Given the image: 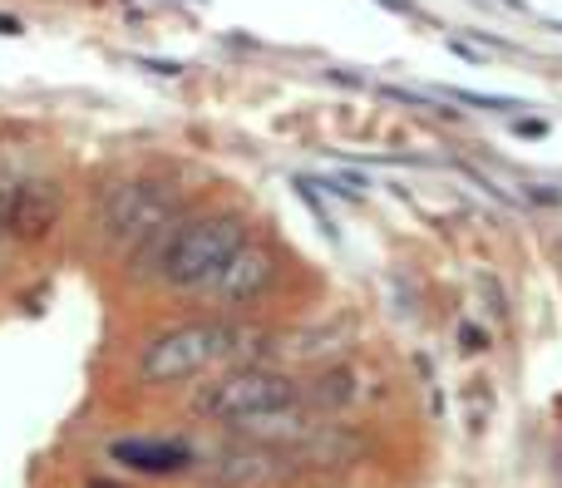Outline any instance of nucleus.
<instances>
[{
    "label": "nucleus",
    "instance_id": "f257e3e1",
    "mask_svg": "<svg viewBox=\"0 0 562 488\" xmlns=\"http://www.w3.org/2000/svg\"><path fill=\"white\" fill-rule=\"evenodd\" d=\"M188 410L198 420L227 424L243 440H262V444H277V450L296 444L316 424L306 385H296V375L272 361H233L223 375L198 385Z\"/></svg>",
    "mask_w": 562,
    "mask_h": 488
},
{
    "label": "nucleus",
    "instance_id": "f03ea898",
    "mask_svg": "<svg viewBox=\"0 0 562 488\" xmlns=\"http://www.w3.org/2000/svg\"><path fill=\"white\" fill-rule=\"evenodd\" d=\"M243 341H257V331L237 321H183V326H168L158 331L154 341L138 351L134 361V375L138 385L148 390H168V385H183V381H198L207 375L213 365H227L243 355Z\"/></svg>",
    "mask_w": 562,
    "mask_h": 488
},
{
    "label": "nucleus",
    "instance_id": "7ed1b4c3",
    "mask_svg": "<svg viewBox=\"0 0 562 488\" xmlns=\"http://www.w3.org/2000/svg\"><path fill=\"white\" fill-rule=\"evenodd\" d=\"M247 242V223L243 213H198L183 217L164 252V266H158V282L168 292H207L217 272L237 257V247Z\"/></svg>",
    "mask_w": 562,
    "mask_h": 488
},
{
    "label": "nucleus",
    "instance_id": "20e7f679",
    "mask_svg": "<svg viewBox=\"0 0 562 488\" xmlns=\"http://www.w3.org/2000/svg\"><path fill=\"white\" fill-rule=\"evenodd\" d=\"M183 217V188L173 178H158V173H144V178H124L114 183L104 197H99V213H94V227L104 237V247H134L144 237H154L158 227L178 223Z\"/></svg>",
    "mask_w": 562,
    "mask_h": 488
},
{
    "label": "nucleus",
    "instance_id": "39448f33",
    "mask_svg": "<svg viewBox=\"0 0 562 488\" xmlns=\"http://www.w3.org/2000/svg\"><path fill=\"white\" fill-rule=\"evenodd\" d=\"M277 276H281V257L267 242H252V237H247V242L237 247L233 262H227L223 272L207 282L203 296L213 306H223V311H243V306L262 302V296L272 292Z\"/></svg>",
    "mask_w": 562,
    "mask_h": 488
},
{
    "label": "nucleus",
    "instance_id": "423d86ee",
    "mask_svg": "<svg viewBox=\"0 0 562 488\" xmlns=\"http://www.w3.org/2000/svg\"><path fill=\"white\" fill-rule=\"evenodd\" d=\"M198 474L213 488H257V484L286 479V474H296V469H291L286 450H277V444L243 440V444H233V450H217Z\"/></svg>",
    "mask_w": 562,
    "mask_h": 488
},
{
    "label": "nucleus",
    "instance_id": "0eeeda50",
    "mask_svg": "<svg viewBox=\"0 0 562 488\" xmlns=\"http://www.w3.org/2000/svg\"><path fill=\"white\" fill-rule=\"evenodd\" d=\"M59 213H65V193H59L55 178L25 173L15 203H10V227H5V232L15 237V242L35 247V242H45V237L59 227Z\"/></svg>",
    "mask_w": 562,
    "mask_h": 488
},
{
    "label": "nucleus",
    "instance_id": "6e6552de",
    "mask_svg": "<svg viewBox=\"0 0 562 488\" xmlns=\"http://www.w3.org/2000/svg\"><path fill=\"white\" fill-rule=\"evenodd\" d=\"M360 454H366V440H360L350 424H321V420L311 424L296 444H286V459L296 474L301 469H346Z\"/></svg>",
    "mask_w": 562,
    "mask_h": 488
},
{
    "label": "nucleus",
    "instance_id": "1a4fd4ad",
    "mask_svg": "<svg viewBox=\"0 0 562 488\" xmlns=\"http://www.w3.org/2000/svg\"><path fill=\"white\" fill-rule=\"evenodd\" d=\"M109 459L134 474H183L193 469V450L178 440H119Z\"/></svg>",
    "mask_w": 562,
    "mask_h": 488
},
{
    "label": "nucleus",
    "instance_id": "9d476101",
    "mask_svg": "<svg viewBox=\"0 0 562 488\" xmlns=\"http://www.w3.org/2000/svg\"><path fill=\"white\" fill-rule=\"evenodd\" d=\"M340 341H346V326L326 321V326H306V331L277 336V345L267 355H272V365H296V361L311 365V361H326V355H336Z\"/></svg>",
    "mask_w": 562,
    "mask_h": 488
},
{
    "label": "nucleus",
    "instance_id": "9b49d317",
    "mask_svg": "<svg viewBox=\"0 0 562 488\" xmlns=\"http://www.w3.org/2000/svg\"><path fill=\"white\" fill-rule=\"evenodd\" d=\"M306 400H311V410H340V405H350L356 400V375L350 371H326V375H316V381L306 385Z\"/></svg>",
    "mask_w": 562,
    "mask_h": 488
},
{
    "label": "nucleus",
    "instance_id": "f8f14e48",
    "mask_svg": "<svg viewBox=\"0 0 562 488\" xmlns=\"http://www.w3.org/2000/svg\"><path fill=\"white\" fill-rule=\"evenodd\" d=\"M20 183H25V168H20L15 154H0V237H10V203H15Z\"/></svg>",
    "mask_w": 562,
    "mask_h": 488
},
{
    "label": "nucleus",
    "instance_id": "ddd939ff",
    "mask_svg": "<svg viewBox=\"0 0 562 488\" xmlns=\"http://www.w3.org/2000/svg\"><path fill=\"white\" fill-rule=\"evenodd\" d=\"M445 99H454V104H479V109H524V99H508V94H474V89H445Z\"/></svg>",
    "mask_w": 562,
    "mask_h": 488
},
{
    "label": "nucleus",
    "instance_id": "4468645a",
    "mask_svg": "<svg viewBox=\"0 0 562 488\" xmlns=\"http://www.w3.org/2000/svg\"><path fill=\"white\" fill-rule=\"evenodd\" d=\"M375 5H385V10H395V15H419L409 0H375Z\"/></svg>",
    "mask_w": 562,
    "mask_h": 488
}]
</instances>
